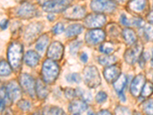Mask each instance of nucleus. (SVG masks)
<instances>
[{"label":"nucleus","instance_id":"ea45409f","mask_svg":"<svg viewBox=\"0 0 153 115\" xmlns=\"http://www.w3.org/2000/svg\"><path fill=\"white\" fill-rule=\"evenodd\" d=\"M132 25H134L138 28H142L144 25V22L140 19H135L132 21Z\"/></svg>","mask_w":153,"mask_h":115},{"label":"nucleus","instance_id":"f8f14e48","mask_svg":"<svg viewBox=\"0 0 153 115\" xmlns=\"http://www.w3.org/2000/svg\"><path fill=\"white\" fill-rule=\"evenodd\" d=\"M42 30V25L39 22L31 23L25 31V39L27 42H32L39 35Z\"/></svg>","mask_w":153,"mask_h":115},{"label":"nucleus","instance_id":"a878e982","mask_svg":"<svg viewBox=\"0 0 153 115\" xmlns=\"http://www.w3.org/2000/svg\"><path fill=\"white\" fill-rule=\"evenodd\" d=\"M117 49V46L114 43L110 42H103L100 47V51L105 55H110L113 53Z\"/></svg>","mask_w":153,"mask_h":115},{"label":"nucleus","instance_id":"412c9836","mask_svg":"<svg viewBox=\"0 0 153 115\" xmlns=\"http://www.w3.org/2000/svg\"><path fill=\"white\" fill-rule=\"evenodd\" d=\"M84 30V27L80 24L71 25L65 30V35L68 38H73V37L78 35Z\"/></svg>","mask_w":153,"mask_h":115},{"label":"nucleus","instance_id":"cd10ccee","mask_svg":"<svg viewBox=\"0 0 153 115\" xmlns=\"http://www.w3.org/2000/svg\"><path fill=\"white\" fill-rule=\"evenodd\" d=\"M76 95L80 97L82 100H84L86 102H91L92 101V94L89 91H86L84 89L82 88H77L76 89Z\"/></svg>","mask_w":153,"mask_h":115},{"label":"nucleus","instance_id":"ddd939ff","mask_svg":"<svg viewBox=\"0 0 153 115\" xmlns=\"http://www.w3.org/2000/svg\"><path fill=\"white\" fill-rule=\"evenodd\" d=\"M17 15L22 19H31L37 15V9L33 5L25 2L17 9Z\"/></svg>","mask_w":153,"mask_h":115},{"label":"nucleus","instance_id":"c756f323","mask_svg":"<svg viewBox=\"0 0 153 115\" xmlns=\"http://www.w3.org/2000/svg\"><path fill=\"white\" fill-rule=\"evenodd\" d=\"M43 114H65V111L61 108L55 106H51L49 108H46L44 110Z\"/></svg>","mask_w":153,"mask_h":115},{"label":"nucleus","instance_id":"603ef678","mask_svg":"<svg viewBox=\"0 0 153 115\" xmlns=\"http://www.w3.org/2000/svg\"><path fill=\"white\" fill-rule=\"evenodd\" d=\"M117 1H124V0H117Z\"/></svg>","mask_w":153,"mask_h":115},{"label":"nucleus","instance_id":"f257e3e1","mask_svg":"<svg viewBox=\"0 0 153 115\" xmlns=\"http://www.w3.org/2000/svg\"><path fill=\"white\" fill-rule=\"evenodd\" d=\"M7 57L12 69L18 70L22 65L23 57V46L21 43L14 42L8 48Z\"/></svg>","mask_w":153,"mask_h":115},{"label":"nucleus","instance_id":"20e7f679","mask_svg":"<svg viewBox=\"0 0 153 115\" xmlns=\"http://www.w3.org/2000/svg\"><path fill=\"white\" fill-rule=\"evenodd\" d=\"M91 7L97 13H111L115 11L117 5L113 0H92Z\"/></svg>","mask_w":153,"mask_h":115},{"label":"nucleus","instance_id":"c85d7f7f","mask_svg":"<svg viewBox=\"0 0 153 115\" xmlns=\"http://www.w3.org/2000/svg\"><path fill=\"white\" fill-rule=\"evenodd\" d=\"M153 93V84L150 81L146 82L144 87L141 91V96L143 98L149 97Z\"/></svg>","mask_w":153,"mask_h":115},{"label":"nucleus","instance_id":"dca6fc26","mask_svg":"<svg viewBox=\"0 0 153 115\" xmlns=\"http://www.w3.org/2000/svg\"><path fill=\"white\" fill-rule=\"evenodd\" d=\"M120 68L117 65H112L107 66L103 72L105 79L109 83H113L121 75Z\"/></svg>","mask_w":153,"mask_h":115},{"label":"nucleus","instance_id":"3c124183","mask_svg":"<svg viewBox=\"0 0 153 115\" xmlns=\"http://www.w3.org/2000/svg\"><path fill=\"white\" fill-rule=\"evenodd\" d=\"M152 67H153V61H152Z\"/></svg>","mask_w":153,"mask_h":115},{"label":"nucleus","instance_id":"79ce46f5","mask_svg":"<svg viewBox=\"0 0 153 115\" xmlns=\"http://www.w3.org/2000/svg\"><path fill=\"white\" fill-rule=\"evenodd\" d=\"M80 61H82V62L84 63H86L87 61V59H88V56H87V55L86 54V53H82L81 55H80Z\"/></svg>","mask_w":153,"mask_h":115},{"label":"nucleus","instance_id":"de8ad7c7","mask_svg":"<svg viewBox=\"0 0 153 115\" xmlns=\"http://www.w3.org/2000/svg\"><path fill=\"white\" fill-rule=\"evenodd\" d=\"M97 114H111V113L107 110H103L100 111V112H98Z\"/></svg>","mask_w":153,"mask_h":115},{"label":"nucleus","instance_id":"a19ab883","mask_svg":"<svg viewBox=\"0 0 153 115\" xmlns=\"http://www.w3.org/2000/svg\"><path fill=\"white\" fill-rule=\"evenodd\" d=\"M120 22H122L123 25H126V26H129L131 25V22L129 19H127L126 16L125 15H122L121 16V18H120Z\"/></svg>","mask_w":153,"mask_h":115},{"label":"nucleus","instance_id":"a211bd4d","mask_svg":"<svg viewBox=\"0 0 153 115\" xmlns=\"http://www.w3.org/2000/svg\"><path fill=\"white\" fill-rule=\"evenodd\" d=\"M24 59L27 65H28L29 67H35L39 62L40 56L37 52L31 50L27 52L25 55Z\"/></svg>","mask_w":153,"mask_h":115},{"label":"nucleus","instance_id":"2eb2a0df","mask_svg":"<svg viewBox=\"0 0 153 115\" xmlns=\"http://www.w3.org/2000/svg\"><path fill=\"white\" fill-rule=\"evenodd\" d=\"M146 84V77L143 75H139L134 78L130 85V92L134 97H138L141 94V91L143 90Z\"/></svg>","mask_w":153,"mask_h":115},{"label":"nucleus","instance_id":"39448f33","mask_svg":"<svg viewBox=\"0 0 153 115\" xmlns=\"http://www.w3.org/2000/svg\"><path fill=\"white\" fill-rule=\"evenodd\" d=\"M143 46L141 42H137L132 45V47L127 49L124 54V59L128 64L132 65L139 60L143 54Z\"/></svg>","mask_w":153,"mask_h":115},{"label":"nucleus","instance_id":"0eeeda50","mask_svg":"<svg viewBox=\"0 0 153 115\" xmlns=\"http://www.w3.org/2000/svg\"><path fill=\"white\" fill-rule=\"evenodd\" d=\"M69 5L68 0H49L43 5L44 11L48 12H64Z\"/></svg>","mask_w":153,"mask_h":115},{"label":"nucleus","instance_id":"4468645a","mask_svg":"<svg viewBox=\"0 0 153 115\" xmlns=\"http://www.w3.org/2000/svg\"><path fill=\"white\" fill-rule=\"evenodd\" d=\"M6 93L9 101L12 102L17 101L22 96V90L19 84L14 81H12L6 86Z\"/></svg>","mask_w":153,"mask_h":115},{"label":"nucleus","instance_id":"393cba45","mask_svg":"<svg viewBox=\"0 0 153 115\" xmlns=\"http://www.w3.org/2000/svg\"><path fill=\"white\" fill-rule=\"evenodd\" d=\"M117 58L114 55H106L104 56H100L98 58V61L100 65L103 66H110V65H114L117 62Z\"/></svg>","mask_w":153,"mask_h":115},{"label":"nucleus","instance_id":"473e14b6","mask_svg":"<svg viewBox=\"0 0 153 115\" xmlns=\"http://www.w3.org/2000/svg\"><path fill=\"white\" fill-rule=\"evenodd\" d=\"M82 45V42L80 41H75V42H72L70 46V52L72 55H75L76 53L78 52L79 49H80V46Z\"/></svg>","mask_w":153,"mask_h":115},{"label":"nucleus","instance_id":"aec40b11","mask_svg":"<svg viewBox=\"0 0 153 115\" xmlns=\"http://www.w3.org/2000/svg\"><path fill=\"white\" fill-rule=\"evenodd\" d=\"M123 36L127 45H133L137 42L136 32L132 28H124L123 31Z\"/></svg>","mask_w":153,"mask_h":115},{"label":"nucleus","instance_id":"a18cd8bd","mask_svg":"<svg viewBox=\"0 0 153 115\" xmlns=\"http://www.w3.org/2000/svg\"><path fill=\"white\" fill-rule=\"evenodd\" d=\"M119 98H120V100L122 101H126V98L125 95H124L123 92H121V93H119Z\"/></svg>","mask_w":153,"mask_h":115},{"label":"nucleus","instance_id":"7ed1b4c3","mask_svg":"<svg viewBox=\"0 0 153 115\" xmlns=\"http://www.w3.org/2000/svg\"><path fill=\"white\" fill-rule=\"evenodd\" d=\"M84 83L91 88H96L101 84V78L97 68L87 66L84 69Z\"/></svg>","mask_w":153,"mask_h":115},{"label":"nucleus","instance_id":"49530a36","mask_svg":"<svg viewBox=\"0 0 153 115\" xmlns=\"http://www.w3.org/2000/svg\"><path fill=\"white\" fill-rule=\"evenodd\" d=\"M5 101L3 99H1V112H2L5 109Z\"/></svg>","mask_w":153,"mask_h":115},{"label":"nucleus","instance_id":"1a4fd4ad","mask_svg":"<svg viewBox=\"0 0 153 115\" xmlns=\"http://www.w3.org/2000/svg\"><path fill=\"white\" fill-rule=\"evenodd\" d=\"M106 17L100 14H91L86 16L84 24L89 28H97L103 26L106 23Z\"/></svg>","mask_w":153,"mask_h":115},{"label":"nucleus","instance_id":"4c0bfd02","mask_svg":"<svg viewBox=\"0 0 153 115\" xmlns=\"http://www.w3.org/2000/svg\"><path fill=\"white\" fill-rule=\"evenodd\" d=\"M64 31H65V26L62 23H57L52 28V31L54 35H59Z\"/></svg>","mask_w":153,"mask_h":115},{"label":"nucleus","instance_id":"7c9ffc66","mask_svg":"<svg viewBox=\"0 0 153 115\" xmlns=\"http://www.w3.org/2000/svg\"><path fill=\"white\" fill-rule=\"evenodd\" d=\"M143 111L147 114H153V99L145 101L143 104Z\"/></svg>","mask_w":153,"mask_h":115},{"label":"nucleus","instance_id":"4be33fe9","mask_svg":"<svg viewBox=\"0 0 153 115\" xmlns=\"http://www.w3.org/2000/svg\"><path fill=\"white\" fill-rule=\"evenodd\" d=\"M127 83V77L124 74H121L118 78L113 82V87L117 93L123 92Z\"/></svg>","mask_w":153,"mask_h":115},{"label":"nucleus","instance_id":"c03bdc74","mask_svg":"<svg viewBox=\"0 0 153 115\" xmlns=\"http://www.w3.org/2000/svg\"><path fill=\"white\" fill-rule=\"evenodd\" d=\"M148 20L152 25H153V9L150 12V13L148 16Z\"/></svg>","mask_w":153,"mask_h":115},{"label":"nucleus","instance_id":"37998d69","mask_svg":"<svg viewBox=\"0 0 153 115\" xmlns=\"http://www.w3.org/2000/svg\"><path fill=\"white\" fill-rule=\"evenodd\" d=\"M8 25H9V21H8L7 19L2 20V22H1V28H2V29H5L8 27Z\"/></svg>","mask_w":153,"mask_h":115},{"label":"nucleus","instance_id":"09e8293b","mask_svg":"<svg viewBox=\"0 0 153 115\" xmlns=\"http://www.w3.org/2000/svg\"><path fill=\"white\" fill-rule=\"evenodd\" d=\"M48 1H49V0H38V3L41 4V5H42L45 3V2H47Z\"/></svg>","mask_w":153,"mask_h":115},{"label":"nucleus","instance_id":"58836bf2","mask_svg":"<svg viewBox=\"0 0 153 115\" xmlns=\"http://www.w3.org/2000/svg\"><path fill=\"white\" fill-rule=\"evenodd\" d=\"M116 114H130V111L127 108L123 106H118L115 110Z\"/></svg>","mask_w":153,"mask_h":115},{"label":"nucleus","instance_id":"9b49d317","mask_svg":"<svg viewBox=\"0 0 153 115\" xmlns=\"http://www.w3.org/2000/svg\"><path fill=\"white\" fill-rule=\"evenodd\" d=\"M64 46L59 42H54L51 44L47 52V56L48 58L54 61L61 60L64 55Z\"/></svg>","mask_w":153,"mask_h":115},{"label":"nucleus","instance_id":"b1692460","mask_svg":"<svg viewBox=\"0 0 153 115\" xmlns=\"http://www.w3.org/2000/svg\"><path fill=\"white\" fill-rule=\"evenodd\" d=\"M147 5V0H132L129 4L130 9L134 12H142Z\"/></svg>","mask_w":153,"mask_h":115},{"label":"nucleus","instance_id":"f3484780","mask_svg":"<svg viewBox=\"0 0 153 115\" xmlns=\"http://www.w3.org/2000/svg\"><path fill=\"white\" fill-rule=\"evenodd\" d=\"M87 108H88V106L86 101H84V100H76L70 104L68 110L70 113L72 114H80L85 112L87 110Z\"/></svg>","mask_w":153,"mask_h":115},{"label":"nucleus","instance_id":"bb28decb","mask_svg":"<svg viewBox=\"0 0 153 115\" xmlns=\"http://www.w3.org/2000/svg\"><path fill=\"white\" fill-rule=\"evenodd\" d=\"M12 66L9 63H7L4 60L1 61L0 63V74L1 76H8L12 73Z\"/></svg>","mask_w":153,"mask_h":115},{"label":"nucleus","instance_id":"c9c22d12","mask_svg":"<svg viewBox=\"0 0 153 115\" xmlns=\"http://www.w3.org/2000/svg\"><path fill=\"white\" fill-rule=\"evenodd\" d=\"M65 97H66L69 100H72L76 97V90L73 88H66L65 91Z\"/></svg>","mask_w":153,"mask_h":115},{"label":"nucleus","instance_id":"423d86ee","mask_svg":"<svg viewBox=\"0 0 153 115\" xmlns=\"http://www.w3.org/2000/svg\"><path fill=\"white\" fill-rule=\"evenodd\" d=\"M19 83L25 92L28 94L31 98H34L36 94V83L28 74H22L19 77Z\"/></svg>","mask_w":153,"mask_h":115},{"label":"nucleus","instance_id":"5701e85b","mask_svg":"<svg viewBox=\"0 0 153 115\" xmlns=\"http://www.w3.org/2000/svg\"><path fill=\"white\" fill-rule=\"evenodd\" d=\"M48 42L49 37L46 34L41 35L39 37V38L38 39V41H37L36 46H35V48H36L37 51H38V52L41 53V54L45 52L46 48L48 47Z\"/></svg>","mask_w":153,"mask_h":115},{"label":"nucleus","instance_id":"f704fd0d","mask_svg":"<svg viewBox=\"0 0 153 115\" xmlns=\"http://www.w3.org/2000/svg\"><path fill=\"white\" fill-rule=\"evenodd\" d=\"M18 106L21 110L27 111L31 108V104H30L29 101H26V100H22L18 103Z\"/></svg>","mask_w":153,"mask_h":115},{"label":"nucleus","instance_id":"e433bc0d","mask_svg":"<svg viewBox=\"0 0 153 115\" xmlns=\"http://www.w3.org/2000/svg\"><path fill=\"white\" fill-rule=\"evenodd\" d=\"M107 99V94L103 91H100L96 96V101L98 104H103Z\"/></svg>","mask_w":153,"mask_h":115},{"label":"nucleus","instance_id":"9d476101","mask_svg":"<svg viewBox=\"0 0 153 115\" xmlns=\"http://www.w3.org/2000/svg\"><path fill=\"white\" fill-rule=\"evenodd\" d=\"M86 10L80 5H73L64 11V16L71 20H79L85 17Z\"/></svg>","mask_w":153,"mask_h":115},{"label":"nucleus","instance_id":"72a5a7b5","mask_svg":"<svg viewBox=\"0 0 153 115\" xmlns=\"http://www.w3.org/2000/svg\"><path fill=\"white\" fill-rule=\"evenodd\" d=\"M144 34L146 38L149 41L153 42V25L146 26L144 29Z\"/></svg>","mask_w":153,"mask_h":115},{"label":"nucleus","instance_id":"6ab92c4d","mask_svg":"<svg viewBox=\"0 0 153 115\" xmlns=\"http://www.w3.org/2000/svg\"><path fill=\"white\" fill-rule=\"evenodd\" d=\"M45 82L38 79L36 81V94L39 99H45L48 94L49 91L46 87Z\"/></svg>","mask_w":153,"mask_h":115},{"label":"nucleus","instance_id":"f03ea898","mask_svg":"<svg viewBox=\"0 0 153 115\" xmlns=\"http://www.w3.org/2000/svg\"><path fill=\"white\" fill-rule=\"evenodd\" d=\"M59 75V67L52 59H47L44 61L42 68V80L45 84H52Z\"/></svg>","mask_w":153,"mask_h":115},{"label":"nucleus","instance_id":"2f4dec72","mask_svg":"<svg viewBox=\"0 0 153 115\" xmlns=\"http://www.w3.org/2000/svg\"><path fill=\"white\" fill-rule=\"evenodd\" d=\"M66 79L69 83H75L78 84L81 81V77L77 73H72L67 75Z\"/></svg>","mask_w":153,"mask_h":115},{"label":"nucleus","instance_id":"8fccbe9b","mask_svg":"<svg viewBox=\"0 0 153 115\" xmlns=\"http://www.w3.org/2000/svg\"><path fill=\"white\" fill-rule=\"evenodd\" d=\"M152 58H153V48H152Z\"/></svg>","mask_w":153,"mask_h":115},{"label":"nucleus","instance_id":"6e6552de","mask_svg":"<svg viewBox=\"0 0 153 115\" xmlns=\"http://www.w3.org/2000/svg\"><path fill=\"white\" fill-rule=\"evenodd\" d=\"M105 37H106V34L103 30L94 28L86 33L85 41L90 46H95L103 42Z\"/></svg>","mask_w":153,"mask_h":115}]
</instances>
